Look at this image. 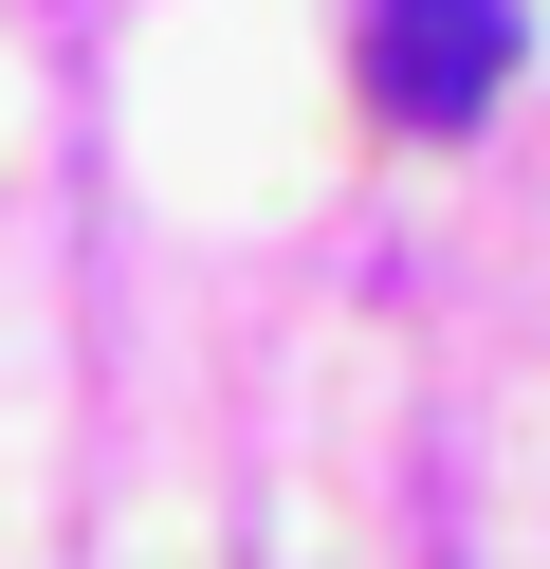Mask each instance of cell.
<instances>
[{"label": "cell", "instance_id": "6da1fadb", "mask_svg": "<svg viewBox=\"0 0 550 569\" xmlns=\"http://www.w3.org/2000/svg\"><path fill=\"white\" fill-rule=\"evenodd\" d=\"M513 92V0H367V111L386 129H477Z\"/></svg>", "mask_w": 550, "mask_h": 569}]
</instances>
